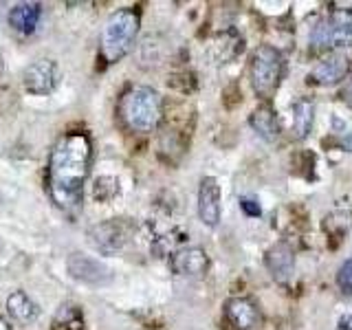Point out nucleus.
Wrapping results in <instances>:
<instances>
[{"label": "nucleus", "instance_id": "aec40b11", "mask_svg": "<svg viewBox=\"0 0 352 330\" xmlns=\"http://www.w3.org/2000/svg\"><path fill=\"white\" fill-rule=\"evenodd\" d=\"M240 207H242V212H245L247 216H260V205L256 201H251V198H242L240 201Z\"/></svg>", "mask_w": 352, "mask_h": 330}, {"label": "nucleus", "instance_id": "5701e85b", "mask_svg": "<svg viewBox=\"0 0 352 330\" xmlns=\"http://www.w3.org/2000/svg\"><path fill=\"white\" fill-rule=\"evenodd\" d=\"M0 249H3V245H0Z\"/></svg>", "mask_w": 352, "mask_h": 330}, {"label": "nucleus", "instance_id": "f8f14e48", "mask_svg": "<svg viewBox=\"0 0 352 330\" xmlns=\"http://www.w3.org/2000/svg\"><path fill=\"white\" fill-rule=\"evenodd\" d=\"M40 20H42L40 3H18L9 11V27L22 33V36H29V33L36 31Z\"/></svg>", "mask_w": 352, "mask_h": 330}, {"label": "nucleus", "instance_id": "f03ea898", "mask_svg": "<svg viewBox=\"0 0 352 330\" xmlns=\"http://www.w3.org/2000/svg\"><path fill=\"white\" fill-rule=\"evenodd\" d=\"M141 27V14L137 9H117L106 20L102 40H99V55L106 64H115L130 53Z\"/></svg>", "mask_w": 352, "mask_h": 330}, {"label": "nucleus", "instance_id": "2eb2a0df", "mask_svg": "<svg viewBox=\"0 0 352 330\" xmlns=\"http://www.w3.org/2000/svg\"><path fill=\"white\" fill-rule=\"evenodd\" d=\"M7 311H9V315L14 317L16 322H20V324H31V322H36L38 315H40L36 302H33L25 291H16V293H11V295L7 297Z\"/></svg>", "mask_w": 352, "mask_h": 330}, {"label": "nucleus", "instance_id": "4be33fe9", "mask_svg": "<svg viewBox=\"0 0 352 330\" xmlns=\"http://www.w3.org/2000/svg\"><path fill=\"white\" fill-rule=\"evenodd\" d=\"M0 330H14V328H11V324L7 322L5 317H0Z\"/></svg>", "mask_w": 352, "mask_h": 330}, {"label": "nucleus", "instance_id": "0eeeda50", "mask_svg": "<svg viewBox=\"0 0 352 330\" xmlns=\"http://www.w3.org/2000/svg\"><path fill=\"white\" fill-rule=\"evenodd\" d=\"M66 269L77 282L93 284V286H104L113 282V271L99 260L84 256V253H71V258L66 260Z\"/></svg>", "mask_w": 352, "mask_h": 330}, {"label": "nucleus", "instance_id": "9d476101", "mask_svg": "<svg viewBox=\"0 0 352 330\" xmlns=\"http://www.w3.org/2000/svg\"><path fill=\"white\" fill-rule=\"evenodd\" d=\"M264 264L271 273V278L280 284H286L293 278L295 271V253L289 242H275L264 256Z\"/></svg>", "mask_w": 352, "mask_h": 330}, {"label": "nucleus", "instance_id": "f257e3e1", "mask_svg": "<svg viewBox=\"0 0 352 330\" xmlns=\"http://www.w3.org/2000/svg\"><path fill=\"white\" fill-rule=\"evenodd\" d=\"M91 163L93 143L86 132L73 130L55 141L47 165V187L51 201L64 212H75L82 205Z\"/></svg>", "mask_w": 352, "mask_h": 330}, {"label": "nucleus", "instance_id": "6ab92c4d", "mask_svg": "<svg viewBox=\"0 0 352 330\" xmlns=\"http://www.w3.org/2000/svg\"><path fill=\"white\" fill-rule=\"evenodd\" d=\"M337 286L344 295H352V258L344 260L337 271Z\"/></svg>", "mask_w": 352, "mask_h": 330}, {"label": "nucleus", "instance_id": "4468645a", "mask_svg": "<svg viewBox=\"0 0 352 330\" xmlns=\"http://www.w3.org/2000/svg\"><path fill=\"white\" fill-rule=\"evenodd\" d=\"M249 124L264 141H275L280 135V121H278V115L273 113L271 106H260V108L253 110Z\"/></svg>", "mask_w": 352, "mask_h": 330}, {"label": "nucleus", "instance_id": "a211bd4d", "mask_svg": "<svg viewBox=\"0 0 352 330\" xmlns=\"http://www.w3.org/2000/svg\"><path fill=\"white\" fill-rule=\"evenodd\" d=\"M117 192H119V183L115 179H108V176H104V179H97L95 198H99V201H110V198H113Z\"/></svg>", "mask_w": 352, "mask_h": 330}, {"label": "nucleus", "instance_id": "20e7f679", "mask_svg": "<svg viewBox=\"0 0 352 330\" xmlns=\"http://www.w3.org/2000/svg\"><path fill=\"white\" fill-rule=\"evenodd\" d=\"M284 58L278 49L264 44L251 58V86L258 97L269 99L282 82Z\"/></svg>", "mask_w": 352, "mask_h": 330}, {"label": "nucleus", "instance_id": "423d86ee", "mask_svg": "<svg viewBox=\"0 0 352 330\" xmlns=\"http://www.w3.org/2000/svg\"><path fill=\"white\" fill-rule=\"evenodd\" d=\"M60 69L53 60H38L22 73V84L31 95H49L58 88Z\"/></svg>", "mask_w": 352, "mask_h": 330}, {"label": "nucleus", "instance_id": "dca6fc26", "mask_svg": "<svg viewBox=\"0 0 352 330\" xmlns=\"http://www.w3.org/2000/svg\"><path fill=\"white\" fill-rule=\"evenodd\" d=\"M313 121H315V104L311 99H300L295 102L293 106V130H295V137H308V132L313 128Z\"/></svg>", "mask_w": 352, "mask_h": 330}, {"label": "nucleus", "instance_id": "9b49d317", "mask_svg": "<svg viewBox=\"0 0 352 330\" xmlns=\"http://www.w3.org/2000/svg\"><path fill=\"white\" fill-rule=\"evenodd\" d=\"M209 269V258L201 247H183L172 256V271L183 278H203Z\"/></svg>", "mask_w": 352, "mask_h": 330}, {"label": "nucleus", "instance_id": "39448f33", "mask_svg": "<svg viewBox=\"0 0 352 330\" xmlns=\"http://www.w3.org/2000/svg\"><path fill=\"white\" fill-rule=\"evenodd\" d=\"M132 234V225L124 218H113L106 220L102 225H95L91 231H88V242L99 251V253H117L119 249H124V245L128 242Z\"/></svg>", "mask_w": 352, "mask_h": 330}, {"label": "nucleus", "instance_id": "f3484780", "mask_svg": "<svg viewBox=\"0 0 352 330\" xmlns=\"http://www.w3.org/2000/svg\"><path fill=\"white\" fill-rule=\"evenodd\" d=\"M51 330H84V313L77 304H62L55 313Z\"/></svg>", "mask_w": 352, "mask_h": 330}, {"label": "nucleus", "instance_id": "6e6552de", "mask_svg": "<svg viewBox=\"0 0 352 330\" xmlns=\"http://www.w3.org/2000/svg\"><path fill=\"white\" fill-rule=\"evenodd\" d=\"M225 319L231 328L236 330H251L258 328L262 322L260 308L256 306V302H251L249 297H229L225 302Z\"/></svg>", "mask_w": 352, "mask_h": 330}, {"label": "nucleus", "instance_id": "7ed1b4c3", "mask_svg": "<svg viewBox=\"0 0 352 330\" xmlns=\"http://www.w3.org/2000/svg\"><path fill=\"white\" fill-rule=\"evenodd\" d=\"M119 117L135 132H152L163 117V102L150 86H132L119 99Z\"/></svg>", "mask_w": 352, "mask_h": 330}, {"label": "nucleus", "instance_id": "1a4fd4ad", "mask_svg": "<svg viewBox=\"0 0 352 330\" xmlns=\"http://www.w3.org/2000/svg\"><path fill=\"white\" fill-rule=\"evenodd\" d=\"M198 218L207 227L220 223V185L214 176H205L198 187Z\"/></svg>", "mask_w": 352, "mask_h": 330}, {"label": "nucleus", "instance_id": "412c9836", "mask_svg": "<svg viewBox=\"0 0 352 330\" xmlns=\"http://www.w3.org/2000/svg\"><path fill=\"white\" fill-rule=\"evenodd\" d=\"M341 95H344V102H346L348 106H352V77L348 80V84H346L344 93H341Z\"/></svg>", "mask_w": 352, "mask_h": 330}, {"label": "nucleus", "instance_id": "ddd939ff", "mask_svg": "<svg viewBox=\"0 0 352 330\" xmlns=\"http://www.w3.org/2000/svg\"><path fill=\"white\" fill-rule=\"evenodd\" d=\"M346 73H348V58L341 53H335L315 66V71L311 73V80L315 84H324V86L337 84L339 80H344Z\"/></svg>", "mask_w": 352, "mask_h": 330}]
</instances>
